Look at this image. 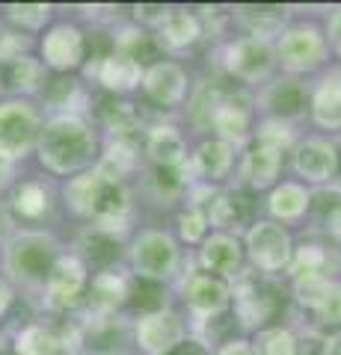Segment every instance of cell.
<instances>
[{"label": "cell", "instance_id": "6da1fadb", "mask_svg": "<svg viewBox=\"0 0 341 355\" xmlns=\"http://www.w3.org/2000/svg\"><path fill=\"white\" fill-rule=\"evenodd\" d=\"M36 154L51 175L69 178L90 172L98 163L95 128L81 113H53L42 121Z\"/></svg>", "mask_w": 341, "mask_h": 355}, {"label": "cell", "instance_id": "7a4b0ae2", "mask_svg": "<svg viewBox=\"0 0 341 355\" xmlns=\"http://www.w3.org/2000/svg\"><path fill=\"white\" fill-rule=\"evenodd\" d=\"M60 258V243L45 231H21L6 243V272L27 287H42Z\"/></svg>", "mask_w": 341, "mask_h": 355}, {"label": "cell", "instance_id": "3957f363", "mask_svg": "<svg viewBox=\"0 0 341 355\" xmlns=\"http://www.w3.org/2000/svg\"><path fill=\"white\" fill-rule=\"evenodd\" d=\"M42 113L30 98L0 101V163H15L30 157L39 146Z\"/></svg>", "mask_w": 341, "mask_h": 355}, {"label": "cell", "instance_id": "277c9868", "mask_svg": "<svg viewBox=\"0 0 341 355\" xmlns=\"http://www.w3.org/2000/svg\"><path fill=\"white\" fill-rule=\"evenodd\" d=\"M128 261L140 282L160 284V282H169L178 275L181 252H178V243H175L172 234H167V231H160V228H146L131 243Z\"/></svg>", "mask_w": 341, "mask_h": 355}, {"label": "cell", "instance_id": "5b68a950", "mask_svg": "<svg viewBox=\"0 0 341 355\" xmlns=\"http://www.w3.org/2000/svg\"><path fill=\"white\" fill-rule=\"evenodd\" d=\"M276 62L288 74H312L329 62V48L324 27L315 21H300L279 33Z\"/></svg>", "mask_w": 341, "mask_h": 355}, {"label": "cell", "instance_id": "8992f818", "mask_svg": "<svg viewBox=\"0 0 341 355\" xmlns=\"http://www.w3.org/2000/svg\"><path fill=\"white\" fill-rule=\"evenodd\" d=\"M244 254L261 275H276L291 266L294 258V240L288 228L273 219H256L249 222L244 234Z\"/></svg>", "mask_w": 341, "mask_h": 355}, {"label": "cell", "instance_id": "52a82bcc", "mask_svg": "<svg viewBox=\"0 0 341 355\" xmlns=\"http://www.w3.org/2000/svg\"><path fill=\"white\" fill-rule=\"evenodd\" d=\"M223 69L228 77H235L240 83L258 86L276 69V44L258 36L232 39L223 48Z\"/></svg>", "mask_w": 341, "mask_h": 355}, {"label": "cell", "instance_id": "ba28073f", "mask_svg": "<svg viewBox=\"0 0 341 355\" xmlns=\"http://www.w3.org/2000/svg\"><path fill=\"white\" fill-rule=\"evenodd\" d=\"M90 287V266L83 263L81 254H60L57 263L51 266L42 293H45L48 311H69L83 302V293Z\"/></svg>", "mask_w": 341, "mask_h": 355}, {"label": "cell", "instance_id": "9c48e42d", "mask_svg": "<svg viewBox=\"0 0 341 355\" xmlns=\"http://www.w3.org/2000/svg\"><path fill=\"white\" fill-rule=\"evenodd\" d=\"M187 338V326L178 311L155 308L137 317L134 323V343L142 355H169Z\"/></svg>", "mask_w": 341, "mask_h": 355}, {"label": "cell", "instance_id": "30bf717a", "mask_svg": "<svg viewBox=\"0 0 341 355\" xmlns=\"http://www.w3.org/2000/svg\"><path fill=\"white\" fill-rule=\"evenodd\" d=\"M181 299L187 311H190V317L196 320V326H202L211 317H219L232 305V287L223 279H217V275L190 272L181 282Z\"/></svg>", "mask_w": 341, "mask_h": 355}, {"label": "cell", "instance_id": "8fae6325", "mask_svg": "<svg viewBox=\"0 0 341 355\" xmlns=\"http://www.w3.org/2000/svg\"><path fill=\"white\" fill-rule=\"evenodd\" d=\"M341 169V151L326 137H306L294 146V172L312 187L335 181Z\"/></svg>", "mask_w": 341, "mask_h": 355}, {"label": "cell", "instance_id": "7c38bea8", "mask_svg": "<svg viewBox=\"0 0 341 355\" xmlns=\"http://www.w3.org/2000/svg\"><path fill=\"white\" fill-rule=\"evenodd\" d=\"M39 51H42V65H45V69L69 74L83 65V53H86L83 30L69 24V21L53 24L45 36H42Z\"/></svg>", "mask_w": 341, "mask_h": 355}, {"label": "cell", "instance_id": "4fadbf2b", "mask_svg": "<svg viewBox=\"0 0 341 355\" xmlns=\"http://www.w3.org/2000/svg\"><path fill=\"white\" fill-rule=\"evenodd\" d=\"M208 125L226 146H247L252 139V110L235 95H219L208 110Z\"/></svg>", "mask_w": 341, "mask_h": 355}, {"label": "cell", "instance_id": "5bb4252c", "mask_svg": "<svg viewBox=\"0 0 341 355\" xmlns=\"http://www.w3.org/2000/svg\"><path fill=\"white\" fill-rule=\"evenodd\" d=\"M142 92H146L158 107H178L187 98V86H190V77H187L184 65L175 60H158L151 62L146 71H142Z\"/></svg>", "mask_w": 341, "mask_h": 355}, {"label": "cell", "instance_id": "9a60e30c", "mask_svg": "<svg viewBox=\"0 0 341 355\" xmlns=\"http://www.w3.org/2000/svg\"><path fill=\"white\" fill-rule=\"evenodd\" d=\"M232 302L238 323L247 331H261L264 323L276 314V296L258 279H238V287L232 291Z\"/></svg>", "mask_w": 341, "mask_h": 355}, {"label": "cell", "instance_id": "2e32d148", "mask_svg": "<svg viewBox=\"0 0 341 355\" xmlns=\"http://www.w3.org/2000/svg\"><path fill=\"white\" fill-rule=\"evenodd\" d=\"M128 293H131L128 275H122L119 270H101V272H95L90 287H86V296H83L86 314H90V320H107V317H113L119 308L128 305Z\"/></svg>", "mask_w": 341, "mask_h": 355}, {"label": "cell", "instance_id": "e0dca14e", "mask_svg": "<svg viewBox=\"0 0 341 355\" xmlns=\"http://www.w3.org/2000/svg\"><path fill=\"white\" fill-rule=\"evenodd\" d=\"M240 263H244V243L235 234H226V231H217V234L202 240L199 249V266L202 272L217 275V279H235L240 275Z\"/></svg>", "mask_w": 341, "mask_h": 355}, {"label": "cell", "instance_id": "ac0fdd59", "mask_svg": "<svg viewBox=\"0 0 341 355\" xmlns=\"http://www.w3.org/2000/svg\"><path fill=\"white\" fill-rule=\"evenodd\" d=\"M258 104L267 116L291 121L297 116H303L306 107H309V89H306L300 77H279V80L264 86V92L258 95Z\"/></svg>", "mask_w": 341, "mask_h": 355}, {"label": "cell", "instance_id": "d6986e66", "mask_svg": "<svg viewBox=\"0 0 341 355\" xmlns=\"http://www.w3.org/2000/svg\"><path fill=\"white\" fill-rule=\"evenodd\" d=\"M309 116L315 128L341 133V69H329L309 92Z\"/></svg>", "mask_w": 341, "mask_h": 355}, {"label": "cell", "instance_id": "ffe728a7", "mask_svg": "<svg viewBox=\"0 0 341 355\" xmlns=\"http://www.w3.org/2000/svg\"><path fill=\"white\" fill-rule=\"evenodd\" d=\"M282 169V151L261 146V142L252 139V146L247 148L244 160H240V175H244V184L252 193L261 190H273L276 187V178Z\"/></svg>", "mask_w": 341, "mask_h": 355}, {"label": "cell", "instance_id": "44dd1931", "mask_svg": "<svg viewBox=\"0 0 341 355\" xmlns=\"http://www.w3.org/2000/svg\"><path fill=\"white\" fill-rule=\"evenodd\" d=\"M338 266V249L326 246V243H303L300 249H294L288 275L291 279H335Z\"/></svg>", "mask_w": 341, "mask_h": 355}, {"label": "cell", "instance_id": "7402d4cb", "mask_svg": "<svg viewBox=\"0 0 341 355\" xmlns=\"http://www.w3.org/2000/svg\"><path fill=\"white\" fill-rule=\"evenodd\" d=\"M155 33H158V42L163 48L184 51V48H193V44L202 39L205 27L196 12H190V9H184V6H172V9H167V15H163Z\"/></svg>", "mask_w": 341, "mask_h": 355}, {"label": "cell", "instance_id": "603a6c76", "mask_svg": "<svg viewBox=\"0 0 341 355\" xmlns=\"http://www.w3.org/2000/svg\"><path fill=\"white\" fill-rule=\"evenodd\" d=\"M187 166H190V172L199 178L202 184L223 181L235 166V148L226 146V142H219V139H205V142L196 146V151L190 154Z\"/></svg>", "mask_w": 341, "mask_h": 355}, {"label": "cell", "instance_id": "cb8c5ba5", "mask_svg": "<svg viewBox=\"0 0 341 355\" xmlns=\"http://www.w3.org/2000/svg\"><path fill=\"white\" fill-rule=\"evenodd\" d=\"M146 154L158 169H175L187 163L184 133L175 125H151L146 130Z\"/></svg>", "mask_w": 341, "mask_h": 355}, {"label": "cell", "instance_id": "d4e9b609", "mask_svg": "<svg viewBox=\"0 0 341 355\" xmlns=\"http://www.w3.org/2000/svg\"><path fill=\"white\" fill-rule=\"evenodd\" d=\"M95 80L101 83L107 92L113 95H128L140 89L142 83V65L137 60L125 57V53H107V57L98 60V69H95Z\"/></svg>", "mask_w": 341, "mask_h": 355}, {"label": "cell", "instance_id": "484cf974", "mask_svg": "<svg viewBox=\"0 0 341 355\" xmlns=\"http://www.w3.org/2000/svg\"><path fill=\"white\" fill-rule=\"evenodd\" d=\"M309 187L297 184V181H282L270 190L267 196V214L273 216V222H297L300 216L309 214Z\"/></svg>", "mask_w": 341, "mask_h": 355}, {"label": "cell", "instance_id": "4316f807", "mask_svg": "<svg viewBox=\"0 0 341 355\" xmlns=\"http://www.w3.org/2000/svg\"><path fill=\"white\" fill-rule=\"evenodd\" d=\"M63 340L45 323H30L15 335V355H60Z\"/></svg>", "mask_w": 341, "mask_h": 355}, {"label": "cell", "instance_id": "83f0119b", "mask_svg": "<svg viewBox=\"0 0 341 355\" xmlns=\"http://www.w3.org/2000/svg\"><path fill=\"white\" fill-rule=\"evenodd\" d=\"M51 207V190L42 181H24L13 193V210L21 219H42Z\"/></svg>", "mask_w": 341, "mask_h": 355}, {"label": "cell", "instance_id": "f1b7e54d", "mask_svg": "<svg viewBox=\"0 0 341 355\" xmlns=\"http://www.w3.org/2000/svg\"><path fill=\"white\" fill-rule=\"evenodd\" d=\"M244 24L249 27L247 36H258V39H270L279 36L282 24H285V9H267V6H240L235 12Z\"/></svg>", "mask_w": 341, "mask_h": 355}, {"label": "cell", "instance_id": "f546056e", "mask_svg": "<svg viewBox=\"0 0 341 355\" xmlns=\"http://www.w3.org/2000/svg\"><path fill=\"white\" fill-rule=\"evenodd\" d=\"M95 190H98V175H95V169L83 172V175H74L72 181L65 184V190H63L65 207H69L74 216L90 219V210H92Z\"/></svg>", "mask_w": 341, "mask_h": 355}, {"label": "cell", "instance_id": "4dcf8cb0", "mask_svg": "<svg viewBox=\"0 0 341 355\" xmlns=\"http://www.w3.org/2000/svg\"><path fill=\"white\" fill-rule=\"evenodd\" d=\"M9 80H13V89L21 95H33L39 89H45V65L36 57H21L15 62H9Z\"/></svg>", "mask_w": 341, "mask_h": 355}, {"label": "cell", "instance_id": "1f68e13d", "mask_svg": "<svg viewBox=\"0 0 341 355\" xmlns=\"http://www.w3.org/2000/svg\"><path fill=\"white\" fill-rule=\"evenodd\" d=\"M252 349H256V355H300V343H297L291 329L264 326L261 331H256Z\"/></svg>", "mask_w": 341, "mask_h": 355}, {"label": "cell", "instance_id": "d6a6232c", "mask_svg": "<svg viewBox=\"0 0 341 355\" xmlns=\"http://www.w3.org/2000/svg\"><path fill=\"white\" fill-rule=\"evenodd\" d=\"M252 137H256V142H261V146H270L276 151H288L297 146V130L291 121L285 119H273V116H264L258 121V128L252 130Z\"/></svg>", "mask_w": 341, "mask_h": 355}, {"label": "cell", "instance_id": "836d02e7", "mask_svg": "<svg viewBox=\"0 0 341 355\" xmlns=\"http://www.w3.org/2000/svg\"><path fill=\"white\" fill-rule=\"evenodd\" d=\"M312 311V317H315V323H321L324 329H333L338 331L341 329V282H329L321 296L315 299V305L309 308Z\"/></svg>", "mask_w": 341, "mask_h": 355}, {"label": "cell", "instance_id": "e575fe53", "mask_svg": "<svg viewBox=\"0 0 341 355\" xmlns=\"http://www.w3.org/2000/svg\"><path fill=\"white\" fill-rule=\"evenodd\" d=\"M3 12L21 30H42L51 21L53 9L48 3H9Z\"/></svg>", "mask_w": 341, "mask_h": 355}, {"label": "cell", "instance_id": "d590c367", "mask_svg": "<svg viewBox=\"0 0 341 355\" xmlns=\"http://www.w3.org/2000/svg\"><path fill=\"white\" fill-rule=\"evenodd\" d=\"M175 228H178V237L184 243H202L208 237V228L211 225H208V216L202 214V210L187 207L175 216Z\"/></svg>", "mask_w": 341, "mask_h": 355}, {"label": "cell", "instance_id": "8d00e7d4", "mask_svg": "<svg viewBox=\"0 0 341 355\" xmlns=\"http://www.w3.org/2000/svg\"><path fill=\"white\" fill-rule=\"evenodd\" d=\"M30 39L24 36L21 30H6V33H0V62H15L21 57H27L30 53Z\"/></svg>", "mask_w": 341, "mask_h": 355}, {"label": "cell", "instance_id": "74e56055", "mask_svg": "<svg viewBox=\"0 0 341 355\" xmlns=\"http://www.w3.org/2000/svg\"><path fill=\"white\" fill-rule=\"evenodd\" d=\"M324 36H326L329 57L341 60V6L329 12V18H326V27H324Z\"/></svg>", "mask_w": 341, "mask_h": 355}, {"label": "cell", "instance_id": "f35d334b", "mask_svg": "<svg viewBox=\"0 0 341 355\" xmlns=\"http://www.w3.org/2000/svg\"><path fill=\"white\" fill-rule=\"evenodd\" d=\"M211 355H256V349H252V340L232 338V340H226L223 347H217Z\"/></svg>", "mask_w": 341, "mask_h": 355}, {"label": "cell", "instance_id": "ab89813d", "mask_svg": "<svg viewBox=\"0 0 341 355\" xmlns=\"http://www.w3.org/2000/svg\"><path fill=\"white\" fill-rule=\"evenodd\" d=\"M205 343L208 340H199V338H184L169 355H211V349H208Z\"/></svg>", "mask_w": 341, "mask_h": 355}, {"label": "cell", "instance_id": "60d3db41", "mask_svg": "<svg viewBox=\"0 0 341 355\" xmlns=\"http://www.w3.org/2000/svg\"><path fill=\"white\" fill-rule=\"evenodd\" d=\"M324 225H326V237L341 249V207L335 210L333 216H326V219H324Z\"/></svg>", "mask_w": 341, "mask_h": 355}, {"label": "cell", "instance_id": "b9f144b4", "mask_svg": "<svg viewBox=\"0 0 341 355\" xmlns=\"http://www.w3.org/2000/svg\"><path fill=\"white\" fill-rule=\"evenodd\" d=\"M321 355H341V329L338 331H329V335L324 338Z\"/></svg>", "mask_w": 341, "mask_h": 355}, {"label": "cell", "instance_id": "7bdbcfd3", "mask_svg": "<svg viewBox=\"0 0 341 355\" xmlns=\"http://www.w3.org/2000/svg\"><path fill=\"white\" fill-rule=\"evenodd\" d=\"M13 299H15V291H13V284L0 279V317L9 311V305H13Z\"/></svg>", "mask_w": 341, "mask_h": 355}, {"label": "cell", "instance_id": "ee69618b", "mask_svg": "<svg viewBox=\"0 0 341 355\" xmlns=\"http://www.w3.org/2000/svg\"><path fill=\"white\" fill-rule=\"evenodd\" d=\"M0 352H3V335H0Z\"/></svg>", "mask_w": 341, "mask_h": 355}, {"label": "cell", "instance_id": "f6af8a7d", "mask_svg": "<svg viewBox=\"0 0 341 355\" xmlns=\"http://www.w3.org/2000/svg\"><path fill=\"white\" fill-rule=\"evenodd\" d=\"M72 355H83V352H72Z\"/></svg>", "mask_w": 341, "mask_h": 355}]
</instances>
